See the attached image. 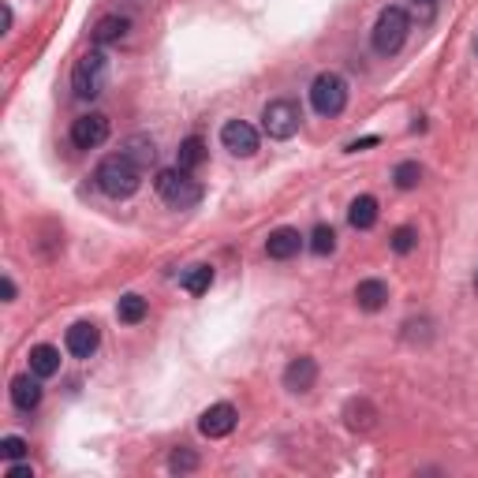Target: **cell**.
Returning a JSON list of instances; mask_svg holds the SVG:
<instances>
[{
  "label": "cell",
  "instance_id": "cell-1",
  "mask_svg": "<svg viewBox=\"0 0 478 478\" xmlns=\"http://www.w3.org/2000/svg\"><path fill=\"white\" fill-rule=\"evenodd\" d=\"M94 179H98V187L109 198H131L135 191H139V184H143V169L135 165L127 153H112V157H105V161L98 165Z\"/></svg>",
  "mask_w": 478,
  "mask_h": 478
},
{
  "label": "cell",
  "instance_id": "cell-2",
  "mask_svg": "<svg viewBox=\"0 0 478 478\" xmlns=\"http://www.w3.org/2000/svg\"><path fill=\"white\" fill-rule=\"evenodd\" d=\"M153 187H157V195H161L165 206H172V210H191V206H198V202H202V184H198V179H191V172H184L179 165L157 172Z\"/></svg>",
  "mask_w": 478,
  "mask_h": 478
},
{
  "label": "cell",
  "instance_id": "cell-3",
  "mask_svg": "<svg viewBox=\"0 0 478 478\" xmlns=\"http://www.w3.org/2000/svg\"><path fill=\"white\" fill-rule=\"evenodd\" d=\"M407 30H412V19H407V12L404 8H385L378 15V22H374V38L370 41H374V49L381 56H393V53L404 49Z\"/></svg>",
  "mask_w": 478,
  "mask_h": 478
},
{
  "label": "cell",
  "instance_id": "cell-4",
  "mask_svg": "<svg viewBox=\"0 0 478 478\" xmlns=\"http://www.w3.org/2000/svg\"><path fill=\"white\" fill-rule=\"evenodd\" d=\"M105 79H109V56H105L101 49L79 56L75 72H72V90H75V98H83V101L98 98L101 90H105Z\"/></svg>",
  "mask_w": 478,
  "mask_h": 478
},
{
  "label": "cell",
  "instance_id": "cell-5",
  "mask_svg": "<svg viewBox=\"0 0 478 478\" xmlns=\"http://www.w3.org/2000/svg\"><path fill=\"white\" fill-rule=\"evenodd\" d=\"M310 105H314L317 117H340L348 105V83L336 72H322L310 86Z\"/></svg>",
  "mask_w": 478,
  "mask_h": 478
},
{
  "label": "cell",
  "instance_id": "cell-6",
  "mask_svg": "<svg viewBox=\"0 0 478 478\" xmlns=\"http://www.w3.org/2000/svg\"><path fill=\"white\" fill-rule=\"evenodd\" d=\"M300 120H303V117H300V105L288 101V98L269 101L265 112H262V127H265L269 139H277V143L291 139V135L300 131Z\"/></svg>",
  "mask_w": 478,
  "mask_h": 478
},
{
  "label": "cell",
  "instance_id": "cell-7",
  "mask_svg": "<svg viewBox=\"0 0 478 478\" xmlns=\"http://www.w3.org/2000/svg\"><path fill=\"white\" fill-rule=\"evenodd\" d=\"M105 139H109V117H101V112H86L72 124L75 150H98Z\"/></svg>",
  "mask_w": 478,
  "mask_h": 478
},
{
  "label": "cell",
  "instance_id": "cell-8",
  "mask_svg": "<svg viewBox=\"0 0 478 478\" xmlns=\"http://www.w3.org/2000/svg\"><path fill=\"white\" fill-rule=\"evenodd\" d=\"M221 143H224V150L236 153V157H250L258 150V131L250 127L247 120H229L221 127Z\"/></svg>",
  "mask_w": 478,
  "mask_h": 478
},
{
  "label": "cell",
  "instance_id": "cell-9",
  "mask_svg": "<svg viewBox=\"0 0 478 478\" xmlns=\"http://www.w3.org/2000/svg\"><path fill=\"white\" fill-rule=\"evenodd\" d=\"M236 407L232 404H213V407H206L202 412V419H198V430L206 438H229L232 430H236Z\"/></svg>",
  "mask_w": 478,
  "mask_h": 478
},
{
  "label": "cell",
  "instance_id": "cell-10",
  "mask_svg": "<svg viewBox=\"0 0 478 478\" xmlns=\"http://www.w3.org/2000/svg\"><path fill=\"white\" fill-rule=\"evenodd\" d=\"M64 344H67V352H72L75 359H90L98 352V344H101V329L94 322H75L72 329H67Z\"/></svg>",
  "mask_w": 478,
  "mask_h": 478
},
{
  "label": "cell",
  "instance_id": "cell-11",
  "mask_svg": "<svg viewBox=\"0 0 478 478\" xmlns=\"http://www.w3.org/2000/svg\"><path fill=\"white\" fill-rule=\"evenodd\" d=\"M314 381H317V362L310 355H300V359H291L288 362V370H284V385L291 393H310L314 389Z\"/></svg>",
  "mask_w": 478,
  "mask_h": 478
},
{
  "label": "cell",
  "instance_id": "cell-12",
  "mask_svg": "<svg viewBox=\"0 0 478 478\" xmlns=\"http://www.w3.org/2000/svg\"><path fill=\"white\" fill-rule=\"evenodd\" d=\"M300 247H303L300 232H295V229H277V232H269V239H265V255L277 258V262H288V258L300 255Z\"/></svg>",
  "mask_w": 478,
  "mask_h": 478
},
{
  "label": "cell",
  "instance_id": "cell-13",
  "mask_svg": "<svg viewBox=\"0 0 478 478\" xmlns=\"http://www.w3.org/2000/svg\"><path fill=\"white\" fill-rule=\"evenodd\" d=\"M12 404L19 407V412H34V407L41 404V378L34 374H19L12 381Z\"/></svg>",
  "mask_w": 478,
  "mask_h": 478
},
{
  "label": "cell",
  "instance_id": "cell-14",
  "mask_svg": "<svg viewBox=\"0 0 478 478\" xmlns=\"http://www.w3.org/2000/svg\"><path fill=\"white\" fill-rule=\"evenodd\" d=\"M385 300H389V288H385V281H359V288H355V303H359V310H381L385 307Z\"/></svg>",
  "mask_w": 478,
  "mask_h": 478
},
{
  "label": "cell",
  "instance_id": "cell-15",
  "mask_svg": "<svg viewBox=\"0 0 478 478\" xmlns=\"http://www.w3.org/2000/svg\"><path fill=\"white\" fill-rule=\"evenodd\" d=\"M120 153H127L139 169H150V165L157 161V146H153L150 135H131V139L124 143V150H120Z\"/></svg>",
  "mask_w": 478,
  "mask_h": 478
},
{
  "label": "cell",
  "instance_id": "cell-16",
  "mask_svg": "<svg viewBox=\"0 0 478 478\" xmlns=\"http://www.w3.org/2000/svg\"><path fill=\"white\" fill-rule=\"evenodd\" d=\"M60 370V352L53 348V344H38V348H30V374H38V378H53Z\"/></svg>",
  "mask_w": 478,
  "mask_h": 478
},
{
  "label": "cell",
  "instance_id": "cell-17",
  "mask_svg": "<svg viewBox=\"0 0 478 478\" xmlns=\"http://www.w3.org/2000/svg\"><path fill=\"white\" fill-rule=\"evenodd\" d=\"M202 161H206V143H202L198 135H191V139L179 143V150H176V165H179V169H184V172H195Z\"/></svg>",
  "mask_w": 478,
  "mask_h": 478
},
{
  "label": "cell",
  "instance_id": "cell-18",
  "mask_svg": "<svg viewBox=\"0 0 478 478\" xmlns=\"http://www.w3.org/2000/svg\"><path fill=\"white\" fill-rule=\"evenodd\" d=\"M348 221H352V229H374L378 224V198L359 195L348 210Z\"/></svg>",
  "mask_w": 478,
  "mask_h": 478
},
{
  "label": "cell",
  "instance_id": "cell-19",
  "mask_svg": "<svg viewBox=\"0 0 478 478\" xmlns=\"http://www.w3.org/2000/svg\"><path fill=\"white\" fill-rule=\"evenodd\" d=\"M127 27H131L127 19H120V15H105V19H98V27H94V41H98V45H112V41L127 38Z\"/></svg>",
  "mask_w": 478,
  "mask_h": 478
},
{
  "label": "cell",
  "instance_id": "cell-20",
  "mask_svg": "<svg viewBox=\"0 0 478 478\" xmlns=\"http://www.w3.org/2000/svg\"><path fill=\"white\" fill-rule=\"evenodd\" d=\"M146 300H143V295H124V300H120V307H117V317H120V322L124 326H139L143 322V317H146Z\"/></svg>",
  "mask_w": 478,
  "mask_h": 478
},
{
  "label": "cell",
  "instance_id": "cell-21",
  "mask_svg": "<svg viewBox=\"0 0 478 478\" xmlns=\"http://www.w3.org/2000/svg\"><path fill=\"white\" fill-rule=\"evenodd\" d=\"M210 284H213V269L210 265H191L184 273V291H191V295L210 291Z\"/></svg>",
  "mask_w": 478,
  "mask_h": 478
},
{
  "label": "cell",
  "instance_id": "cell-22",
  "mask_svg": "<svg viewBox=\"0 0 478 478\" xmlns=\"http://www.w3.org/2000/svg\"><path fill=\"white\" fill-rule=\"evenodd\" d=\"M393 179H396V187H400V191H412V187H419V179H422V169H419V161H404V165H396Z\"/></svg>",
  "mask_w": 478,
  "mask_h": 478
},
{
  "label": "cell",
  "instance_id": "cell-23",
  "mask_svg": "<svg viewBox=\"0 0 478 478\" xmlns=\"http://www.w3.org/2000/svg\"><path fill=\"white\" fill-rule=\"evenodd\" d=\"M310 250H314V255H333V250H336V232L329 229V224H317V229H314Z\"/></svg>",
  "mask_w": 478,
  "mask_h": 478
},
{
  "label": "cell",
  "instance_id": "cell-24",
  "mask_svg": "<svg viewBox=\"0 0 478 478\" xmlns=\"http://www.w3.org/2000/svg\"><path fill=\"white\" fill-rule=\"evenodd\" d=\"M195 467H198V456H195L191 448H176L172 456H169V471L172 474H191Z\"/></svg>",
  "mask_w": 478,
  "mask_h": 478
},
{
  "label": "cell",
  "instance_id": "cell-25",
  "mask_svg": "<svg viewBox=\"0 0 478 478\" xmlns=\"http://www.w3.org/2000/svg\"><path fill=\"white\" fill-rule=\"evenodd\" d=\"M415 243H419V232L412 229V224H404V229L393 232V250H396V255H412Z\"/></svg>",
  "mask_w": 478,
  "mask_h": 478
},
{
  "label": "cell",
  "instance_id": "cell-26",
  "mask_svg": "<svg viewBox=\"0 0 478 478\" xmlns=\"http://www.w3.org/2000/svg\"><path fill=\"white\" fill-rule=\"evenodd\" d=\"M0 456H4V460L27 456V441H22V438H4V441H0Z\"/></svg>",
  "mask_w": 478,
  "mask_h": 478
},
{
  "label": "cell",
  "instance_id": "cell-27",
  "mask_svg": "<svg viewBox=\"0 0 478 478\" xmlns=\"http://www.w3.org/2000/svg\"><path fill=\"white\" fill-rule=\"evenodd\" d=\"M8 478H34V467H27V464H12V467H8Z\"/></svg>",
  "mask_w": 478,
  "mask_h": 478
},
{
  "label": "cell",
  "instance_id": "cell-28",
  "mask_svg": "<svg viewBox=\"0 0 478 478\" xmlns=\"http://www.w3.org/2000/svg\"><path fill=\"white\" fill-rule=\"evenodd\" d=\"M0 288H4V300L12 303V300H15V281H12V277H4V281H0Z\"/></svg>",
  "mask_w": 478,
  "mask_h": 478
},
{
  "label": "cell",
  "instance_id": "cell-29",
  "mask_svg": "<svg viewBox=\"0 0 478 478\" xmlns=\"http://www.w3.org/2000/svg\"><path fill=\"white\" fill-rule=\"evenodd\" d=\"M415 4H430V0H415Z\"/></svg>",
  "mask_w": 478,
  "mask_h": 478
},
{
  "label": "cell",
  "instance_id": "cell-30",
  "mask_svg": "<svg viewBox=\"0 0 478 478\" xmlns=\"http://www.w3.org/2000/svg\"><path fill=\"white\" fill-rule=\"evenodd\" d=\"M474 288H478V277H474Z\"/></svg>",
  "mask_w": 478,
  "mask_h": 478
}]
</instances>
